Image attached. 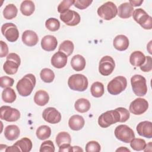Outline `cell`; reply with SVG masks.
I'll list each match as a JSON object with an SVG mask.
<instances>
[{
  "instance_id": "1",
  "label": "cell",
  "mask_w": 152,
  "mask_h": 152,
  "mask_svg": "<svg viewBox=\"0 0 152 152\" xmlns=\"http://www.w3.org/2000/svg\"><path fill=\"white\" fill-rule=\"evenodd\" d=\"M36 77L32 74H28L24 75L17 84L16 88L19 94L23 97L29 96L36 85Z\"/></svg>"
},
{
  "instance_id": "2",
  "label": "cell",
  "mask_w": 152,
  "mask_h": 152,
  "mask_svg": "<svg viewBox=\"0 0 152 152\" xmlns=\"http://www.w3.org/2000/svg\"><path fill=\"white\" fill-rule=\"evenodd\" d=\"M121 115L119 111L115 109L106 111L98 118V124L102 128H107L112 124L120 122Z\"/></svg>"
},
{
  "instance_id": "3",
  "label": "cell",
  "mask_w": 152,
  "mask_h": 152,
  "mask_svg": "<svg viewBox=\"0 0 152 152\" xmlns=\"http://www.w3.org/2000/svg\"><path fill=\"white\" fill-rule=\"evenodd\" d=\"M88 80L87 77L81 74H73L68 80V85L70 89L77 91H84L88 87Z\"/></svg>"
},
{
  "instance_id": "4",
  "label": "cell",
  "mask_w": 152,
  "mask_h": 152,
  "mask_svg": "<svg viewBox=\"0 0 152 152\" xmlns=\"http://www.w3.org/2000/svg\"><path fill=\"white\" fill-rule=\"evenodd\" d=\"M132 89L134 94L137 96H144L147 92V86L145 78L138 74L133 75L131 78Z\"/></svg>"
},
{
  "instance_id": "5",
  "label": "cell",
  "mask_w": 152,
  "mask_h": 152,
  "mask_svg": "<svg viewBox=\"0 0 152 152\" xmlns=\"http://www.w3.org/2000/svg\"><path fill=\"white\" fill-rule=\"evenodd\" d=\"M98 15L104 20H110L115 18L118 14V8L116 5L107 1L100 6L97 9Z\"/></svg>"
},
{
  "instance_id": "6",
  "label": "cell",
  "mask_w": 152,
  "mask_h": 152,
  "mask_svg": "<svg viewBox=\"0 0 152 152\" xmlns=\"http://www.w3.org/2000/svg\"><path fill=\"white\" fill-rule=\"evenodd\" d=\"M21 64L20 56L15 53H10L7 56V59L3 65L5 72L8 75L15 74Z\"/></svg>"
},
{
  "instance_id": "7",
  "label": "cell",
  "mask_w": 152,
  "mask_h": 152,
  "mask_svg": "<svg viewBox=\"0 0 152 152\" xmlns=\"http://www.w3.org/2000/svg\"><path fill=\"white\" fill-rule=\"evenodd\" d=\"M133 19L145 30L152 28V18L143 9H135L132 13Z\"/></svg>"
},
{
  "instance_id": "8",
  "label": "cell",
  "mask_w": 152,
  "mask_h": 152,
  "mask_svg": "<svg viewBox=\"0 0 152 152\" xmlns=\"http://www.w3.org/2000/svg\"><path fill=\"white\" fill-rule=\"evenodd\" d=\"M127 80L124 76H118L112 79L108 84L107 89L112 95H118L125 90Z\"/></svg>"
},
{
  "instance_id": "9",
  "label": "cell",
  "mask_w": 152,
  "mask_h": 152,
  "mask_svg": "<svg viewBox=\"0 0 152 152\" xmlns=\"http://www.w3.org/2000/svg\"><path fill=\"white\" fill-rule=\"evenodd\" d=\"M114 133L118 140L125 143L130 142L135 138L134 131L126 125H118L116 127Z\"/></svg>"
},
{
  "instance_id": "10",
  "label": "cell",
  "mask_w": 152,
  "mask_h": 152,
  "mask_svg": "<svg viewBox=\"0 0 152 152\" xmlns=\"http://www.w3.org/2000/svg\"><path fill=\"white\" fill-rule=\"evenodd\" d=\"M3 36L10 42H14L19 37V31L17 26L12 23H7L1 27Z\"/></svg>"
},
{
  "instance_id": "11",
  "label": "cell",
  "mask_w": 152,
  "mask_h": 152,
  "mask_svg": "<svg viewBox=\"0 0 152 152\" xmlns=\"http://www.w3.org/2000/svg\"><path fill=\"white\" fill-rule=\"evenodd\" d=\"M115 67L114 59L110 56H104L99 62V71L102 75L107 76L112 73Z\"/></svg>"
},
{
  "instance_id": "12",
  "label": "cell",
  "mask_w": 152,
  "mask_h": 152,
  "mask_svg": "<svg viewBox=\"0 0 152 152\" xmlns=\"http://www.w3.org/2000/svg\"><path fill=\"white\" fill-rule=\"evenodd\" d=\"M0 117L7 122H15L20 118L18 110L8 106H2L0 108Z\"/></svg>"
},
{
  "instance_id": "13",
  "label": "cell",
  "mask_w": 152,
  "mask_h": 152,
  "mask_svg": "<svg viewBox=\"0 0 152 152\" xmlns=\"http://www.w3.org/2000/svg\"><path fill=\"white\" fill-rule=\"evenodd\" d=\"M148 108V103L142 98H137L129 104V110L135 115H140L147 111Z\"/></svg>"
},
{
  "instance_id": "14",
  "label": "cell",
  "mask_w": 152,
  "mask_h": 152,
  "mask_svg": "<svg viewBox=\"0 0 152 152\" xmlns=\"http://www.w3.org/2000/svg\"><path fill=\"white\" fill-rule=\"evenodd\" d=\"M60 19L69 26H75L80 23L81 17L77 12L68 10L60 14Z\"/></svg>"
},
{
  "instance_id": "15",
  "label": "cell",
  "mask_w": 152,
  "mask_h": 152,
  "mask_svg": "<svg viewBox=\"0 0 152 152\" xmlns=\"http://www.w3.org/2000/svg\"><path fill=\"white\" fill-rule=\"evenodd\" d=\"M42 117L45 121L52 124H57L61 120L60 112L52 107L46 108L42 113Z\"/></svg>"
},
{
  "instance_id": "16",
  "label": "cell",
  "mask_w": 152,
  "mask_h": 152,
  "mask_svg": "<svg viewBox=\"0 0 152 152\" xmlns=\"http://www.w3.org/2000/svg\"><path fill=\"white\" fill-rule=\"evenodd\" d=\"M136 130L140 136L147 138H152V123L150 121L140 122L136 127Z\"/></svg>"
},
{
  "instance_id": "17",
  "label": "cell",
  "mask_w": 152,
  "mask_h": 152,
  "mask_svg": "<svg viewBox=\"0 0 152 152\" xmlns=\"http://www.w3.org/2000/svg\"><path fill=\"white\" fill-rule=\"evenodd\" d=\"M58 45L56 38L52 35H46L41 40V46L42 49L48 52L54 50Z\"/></svg>"
},
{
  "instance_id": "18",
  "label": "cell",
  "mask_w": 152,
  "mask_h": 152,
  "mask_svg": "<svg viewBox=\"0 0 152 152\" xmlns=\"http://www.w3.org/2000/svg\"><path fill=\"white\" fill-rule=\"evenodd\" d=\"M67 56L63 52H56L51 58V64L56 68H62L67 63Z\"/></svg>"
},
{
  "instance_id": "19",
  "label": "cell",
  "mask_w": 152,
  "mask_h": 152,
  "mask_svg": "<svg viewBox=\"0 0 152 152\" xmlns=\"http://www.w3.org/2000/svg\"><path fill=\"white\" fill-rule=\"evenodd\" d=\"M22 42L28 46H35L39 41L37 34L33 30H26L22 34Z\"/></svg>"
},
{
  "instance_id": "20",
  "label": "cell",
  "mask_w": 152,
  "mask_h": 152,
  "mask_svg": "<svg viewBox=\"0 0 152 152\" xmlns=\"http://www.w3.org/2000/svg\"><path fill=\"white\" fill-rule=\"evenodd\" d=\"M114 48L119 51H124L128 49L129 46L128 38L123 34L116 36L113 42Z\"/></svg>"
},
{
  "instance_id": "21",
  "label": "cell",
  "mask_w": 152,
  "mask_h": 152,
  "mask_svg": "<svg viewBox=\"0 0 152 152\" xmlns=\"http://www.w3.org/2000/svg\"><path fill=\"white\" fill-rule=\"evenodd\" d=\"M133 11L134 7L129 2H124L119 6L117 15L121 18H128L132 16Z\"/></svg>"
},
{
  "instance_id": "22",
  "label": "cell",
  "mask_w": 152,
  "mask_h": 152,
  "mask_svg": "<svg viewBox=\"0 0 152 152\" xmlns=\"http://www.w3.org/2000/svg\"><path fill=\"white\" fill-rule=\"evenodd\" d=\"M85 124V121L83 116L75 115L72 116L68 121L69 127L74 131H79L81 129Z\"/></svg>"
},
{
  "instance_id": "23",
  "label": "cell",
  "mask_w": 152,
  "mask_h": 152,
  "mask_svg": "<svg viewBox=\"0 0 152 152\" xmlns=\"http://www.w3.org/2000/svg\"><path fill=\"white\" fill-rule=\"evenodd\" d=\"M20 131L18 126L15 125H10L5 127L4 130L5 137L10 141L17 139L20 135Z\"/></svg>"
},
{
  "instance_id": "24",
  "label": "cell",
  "mask_w": 152,
  "mask_h": 152,
  "mask_svg": "<svg viewBox=\"0 0 152 152\" xmlns=\"http://www.w3.org/2000/svg\"><path fill=\"white\" fill-rule=\"evenodd\" d=\"M86 64L85 58L81 55H74L71 60V65L76 71H81L85 68Z\"/></svg>"
},
{
  "instance_id": "25",
  "label": "cell",
  "mask_w": 152,
  "mask_h": 152,
  "mask_svg": "<svg viewBox=\"0 0 152 152\" xmlns=\"http://www.w3.org/2000/svg\"><path fill=\"white\" fill-rule=\"evenodd\" d=\"M18 152H28L32 148V142L27 137L21 138L17 141L14 144Z\"/></svg>"
},
{
  "instance_id": "26",
  "label": "cell",
  "mask_w": 152,
  "mask_h": 152,
  "mask_svg": "<svg viewBox=\"0 0 152 152\" xmlns=\"http://www.w3.org/2000/svg\"><path fill=\"white\" fill-rule=\"evenodd\" d=\"M145 61V56L144 53L139 50L133 52L129 56L130 64L134 66H141Z\"/></svg>"
},
{
  "instance_id": "27",
  "label": "cell",
  "mask_w": 152,
  "mask_h": 152,
  "mask_svg": "<svg viewBox=\"0 0 152 152\" xmlns=\"http://www.w3.org/2000/svg\"><path fill=\"white\" fill-rule=\"evenodd\" d=\"M49 100V96L48 93L43 90H38L36 92L34 96V103L40 106H43L46 105Z\"/></svg>"
},
{
  "instance_id": "28",
  "label": "cell",
  "mask_w": 152,
  "mask_h": 152,
  "mask_svg": "<svg viewBox=\"0 0 152 152\" xmlns=\"http://www.w3.org/2000/svg\"><path fill=\"white\" fill-rule=\"evenodd\" d=\"M35 10V5L32 1L26 0L22 2L20 5L21 13L26 16L31 15Z\"/></svg>"
},
{
  "instance_id": "29",
  "label": "cell",
  "mask_w": 152,
  "mask_h": 152,
  "mask_svg": "<svg viewBox=\"0 0 152 152\" xmlns=\"http://www.w3.org/2000/svg\"><path fill=\"white\" fill-rule=\"evenodd\" d=\"M91 104L88 100L81 98L78 99L74 104V107L75 110L80 113H85L89 110L90 109Z\"/></svg>"
},
{
  "instance_id": "30",
  "label": "cell",
  "mask_w": 152,
  "mask_h": 152,
  "mask_svg": "<svg viewBox=\"0 0 152 152\" xmlns=\"http://www.w3.org/2000/svg\"><path fill=\"white\" fill-rule=\"evenodd\" d=\"M18 12L16 6L12 4L7 5L3 10V16L7 20H11L15 18Z\"/></svg>"
},
{
  "instance_id": "31",
  "label": "cell",
  "mask_w": 152,
  "mask_h": 152,
  "mask_svg": "<svg viewBox=\"0 0 152 152\" xmlns=\"http://www.w3.org/2000/svg\"><path fill=\"white\" fill-rule=\"evenodd\" d=\"M16 97L17 96L14 90L10 87L4 88L2 92V99L5 103H11L15 100Z\"/></svg>"
},
{
  "instance_id": "32",
  "label": "cell",
  "mask_w": 152,
  "mask_h": 152,
  "mask_svg": "<svg viewBox=\"0 0 152 152\" xmlns=\"http://www.w3.org/2000/svg\"><path fill=\"white\" fill-rule=\"evenodd\" d=\"M36 134L39 140H45L50 136L51 129L48 125H41L37 129Z\"/></svg>"
},
{
  "instance_id": "33",
  "label": "cell",
  "mask_w": 152,
  "mask_h": 152,
  "mask_svg": "<svg viewBox=\"0 0 152 152\" xmlns=\"http://www.w3.org/2000/svg\"><path fill=\"white\" fill-rule=\"evenodd\" d=\"M90 92L91 95L94 97H100L102 96L104 92L103 84L99 81L94 82L91 86Z\"/></svg>"
},
{
  "instance_id": "34",
  "label": "cell",
  "mask_w": 152,
  "mask_h": 152,
  "mask_svg": "<svg viewBox=\"0 0 152 152\" xmlns=\"http://www.w3.org/2000/svg\"><path fill=\"white\" fill-rule=\"evenodd\" d=\"M74 46L71 40H64L60 45L59 47V51L64 53L67 56H70L74 50Z\"/></svg>"
},
{
  "instance_id": "35",
  "label": "cell",
  "mask_w": 152,
  "mask_h": 152,
  "mask_svg": "<svg viewBox=\"0 0 152 152\" xmlns=\"http://www.w3.org/2000/svg\"><path fill=\"white\" fill-rule=\"evenodd\" d=\"M55 141L58 146L60 147L63 144H70L71 142V137L68 132L62 131L58 134Z\"/></svg>"
},
{
  "instance_id": "36",
  "label": "cell",
  "mask_w": 152,
  "mask_h": 152,
  "mask_svg": "<svg viewBox=\"0 0 152 152\" xmlns=\"http://www.w3.org/2000/svg\"><path fill=\"white\" fill-rule=\"evenodd\" d=\"M40 77L42 80L45 83H52L55 78V74L52 70L49 68H43L41 70Z\"/></svg>"
},
{
  "instance_id": "37",
  "label": "cell",
  "mask_w": 152,
  "mask_h": 152,
  "mask_svg": "<svg viewBox=\"0 0 152 152\" xmlns=\"http://www.w3.org/2000/svg\"><path fill=\"white\" fill-rule=\"evenodd\" d=\"M146 145L145 141L142 138H133L130 142L131 147L135 151L143 150Z\"/></svg>"
},
{
  "instance_id": "38",
  "label": "cell",
  "mask_w": 152,
  "mask_h": 152,
  "mask_svg": "<svg viewBox=\"0 0 152 152\" xmlns=\"http://www.w3.org/2000/svg\"><path fill=\"white\" fill-rule=\"evenodd\" d=\"M46 27L51 31H56L60 27L59 21L55 18H49L45 22Z\"/></svg>"
},
{
  "instance_id": "39",
  "label": "cell",
  "mask_w": 152,
  "mask_h": 152,
  "mask_svg": "<svg viewBox=\"0 0 152 152\" xmlns=\"http://www.w3.org/2000/svg\"><path fill=\"white\" fill-rule=\"evenodd\" d=\"M55 146L53 142L50 140H47L43 142L40 147V152H54Z\"/></svg>"
},
{
  "instance_id": "40",
  "label": "cell",
  "mask_w": 152,
  "mask_h": 152,
  "mask_svg": "<svg viewBox=\"0 0 152 152\" xmlns=\"http://www.w3.org/2000/svg\"><path fill=\"white\" fill-rule=\"evenodd\" d=\"M100 149V145L96 141H90L86 145V151L87 152H99Z\"/></svg>"
},
{
  "instance_id": "41",
  "label": "cell",
  "mask_w": 152,
  "mask_h": 152,
  "mask_svg": "<svg viewBox=\"0 0 152 152\" xmlns=\"http://www.w3.org/2000/svg\"><path fill=\"white\" fill-rule=\"evenodd\" d=\"M74 0H64L62 1L58 6V11L59 13H63L66 10H69V8L74 4Z\"/></svg>"
},
{
  "instance_id": "42",
  "label": "cell",
  "mask_w": 152,
  "mask_h": 152,
  "mask_svg": "<svg viewBox=\"0 0 152 152\" xmlns=\"http://www.w3.org/2000/svg\"><path fill=\"white\" fill-rule=\"evenodd\" d=\"M0 83H1V87L2 88H5L7 87H12L14 83V80L13 78L10 77L4 76L1 77Z\"/></svg>"
},
{
  "instance_id": "43",
  "label": "cell",
  "mask_w": 152,
  "mask_h": 152,
  "mask_svg": "<svg viewBox=\"0 0 152 152\" xmlns=\"http://www.w3.org/2000/svg\"><path fill=\"white\" fill-rule=\"evenodd\" d=\"M140 69L143 72H150L152 69V58L150 56H145L144 63L140 66Z\"/></svg>"
},
{
  "instance_id": "44",
  "label": "cell",
  "mask_w": 152,
  "mask_h": 152,
  "mask_svg": "<svg viewBox=\"0 0 152 152\" xmlns=\"http://www.w3.org/2000/svg\"><path fill=\"white\" fill-rule=\"evenodd\" d=\"M92 2L93 1L90 0H75L73 5L80 10H84L90 6Z\"/></svg>"
},
{
  "instance_id": "45",
  "label": "cell",
  "mask_w": 152,
  "mask_h": 152,
  "mask_svg": "<svg viewBox=\"0 0 152 152\" xmlns=\"http://www.w3.org/2000/svg\"><path fill=\"white\" fill-rule=\"evenodd\" d=\"M116 109L119 111L121 115L120 122H125L128 120V119L130 117V114L128 110H127L125 107H118L116 108Z\"/></svg>"
},
{
  "instance_id": "46",
  "label": "cell",
  "mask_w": 152,
  "mask_h": 152,
  "mask_svg": "<svg viewBox=\"0 0 152 152\" xmlns=\"http://www.w3.org/2000/svg\"><path fill=\"white\" fill-rule=\"evenodd\" d=\"M1 45V53H0V57L3 58L6 56L8 53V45L5 42L2 40L0 41Z\"/></svg>"
},
{
  "instance_id": "47",
  "label": "cell",
  "mask_w": 152,
  "mask_h": 152,
  "mask_svg": "<svg viewBox=\"0 0 152 152\" xmlns=\"http://www.w3.org/2000/svg\"><path fill=\"white\" fill-rule=\"evenodd\" d=\"M71 152L72 151V146L70 145V144H63L59 147V152Z\"/></svg>"
},
{
  "instance_id": "48",
  "label": "cell",
  "mask_w": 152,
  "mask_h": 152,
  "mask_svg": "<svg viewBox=\"0 0 152 152\" xmlns=\"http://www.w3.org/2000/svg\"><path fill=\"white\" fill-rule=\"evenodd\" d=\"M143 2V0H141V1H132L130 0L129 1V3L134 7H138V6H140L141 5V4Z\"/></svg>"
},
{
  "instance_id": "49",
  "label": "cell",
  "mask_w": 152,
  "mask_h": 152,
  "mask_svg": "<svg viewBox=\"0 0 152 152\" xmlns=\"http://www.w3.org/2000/svg\"><path fill=\"white\" fill-rule=\"evenodd\" d=\"M116 151H130V150L128 148H126L125 147H121L119 148H118Z\"/></svg>"
},
{
  "instance_id": "50",
  "label": "cell",
  "mask_w": 152,
  "mask_h": 152,
  "mask_svg": "<svg viewBox=\"0 0 152 152\" xmlns=\"http://www.w3.org/2000/svg\"><path fill=\"white\" fill-rule=\"evenodd\" d=\"M72 151H83V150L78 146H72Z\"/></svg>"
}]
</instances>
